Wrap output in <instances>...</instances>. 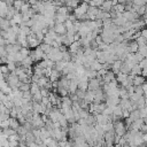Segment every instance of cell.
Instances as JSON below:
<instances>
[{
	"label": "cell",
	"instance_id": "cell-1",
	"mask_svg": "<svg viewBox=\"0 0 147 147\" xmlns=\"http://www.w3.org/2000/svg\"><path fill=\"white\" fill-rule=\"evenodd\" d=\"M6 82H7V84H8L13 90L20 88V86L22 85V82L18 79V77H17L14 72H11L10 75H7V76H6Z\"/></svg>",
	"mask_w": 147,
	"mask_h": 147
},
{
	"label": "cell",
	"instance_id": "cell-2",
	"mask_svg": "<svg viewBox=\"0 0 147 147\" xmlns=\"http://www.w3.org/2000/svg\"><path fill=\"white\" fill-rule=\"evenodd\" d=\"M114 123V131H115V133H116V136H118V137H124V134L127 132V127L125 126V124H124V122H122V121H115V122H113Z\"/></svg>",
	"mask_w": 147,
	"mask_h": 147
},
{
	"label": "cell",
	"instance_id": "cell-3",
	"mask_svg": "<svg viewBox=\"0 0 147 147\" xmlns=\"http://www.w3.org/2000/svg\"><path fill=\"white\" fill-rule=\"evenodd\" d=\"M88 7H90V5H88V3L84 2V1H83V2H80V3H79V6H78L77 8H75V9H74V15L76 16V18L78 20L80 16L85 15V14L87 13Z\"/></svg>",
	"mask_w": 147,
	"mask_h": 147
},
{
	"label": "cell",
	"instance_id": "cell-4",
	"mask_svg": "<svg viewBox=\"0 0 147 147\" xmlns=\"http://www.w3.org/2000/svg\"><path fill=\"white\" fill-rule=\"evenodd\" d=\"M31 125L33 129H40V127H44L45 126V123L41 118V115L40 114H34L32 115V121H31Z\"/></svg>",
	"mask_w": 147,
	"mask_h": 147
},
{
	"label": "cell",
	"instance_id": "cell-5",
	"mask_svg": "<svg viewBox=\"0 0 147 147\" xmlns=\"http://www.w3.org/2000/svg\"><path fill=\"white\" fill-rule=\"evenodd\" d=\"M26 39H28V42H29V47H32V48H37V47H39L40 44H41V42L37 39L36 34L32 33V32L26 37Z\"/></svg>",
	"mask_w": 147,
	"mask_h": 147
},
{
	"label": "cell",
	"instance_id": "cell-6",
	"mask_svg": "<svg viewBox=\"0 0 147 147\" xmlns=\"http://www.w3.org/2000/svg\"><path fill=\"white\" fill-rule=\"evenodd\" d=\"M101 87V80L98 78H92L88 80V90L90 91H96Z\"/></svg>",
	"mask_w": 147,
	"mask_h": 147
},
{
	"label": "cell",
	"instance_id": "cell-7",
	"mask_svg": "<svg viewBox=\"0 0 147 147\" xmlns=\"http://www.w3.org/2000/svg\"><path fill=\"white\" fill-rule=\"evenodd\" d=\"M53 30H54L55 33L59 34V36H64V34L67 33V28H65L64 23H55Z\"/></svg>",
	"mask_w": 147,
	"mask_h": 147
},
{
	"label": "cell",
	"instance_id": "cell-8",
	"mask_svg": "<svg viewBox=\"0 0 147 147\" xmlns=\"http://www.w3.org/2000/svg\"><path fill=\"white\" fill-rule=\"evenodd\" d=\"M98 13H99V8H98V7H92V6H90L86 14H87V16H88V20L95 21V20H96V16H98Z\"/></svg>",
	"mask_w": 147,
	"mask_h": 147
},
{
	"label": "cell",
	"instance_id": "cell-9",
	"mask_svg": "<svg viewBox=\"0 0 147 147\" xmlns=\"http://www.w3.org/2000/svg\"><path fill=\"white\" fill-rule=\"evenodd\" d=\"M93 92H94V102H95V103H101V102L105 100L103 90H102V88H99V90L93 91Z\"/></svg>",
	"mask_w": 147,
	"mask_h": 147
},
{
	"label": "cell",
	"instance_id": "cell-10",
	"mask_svg": "<svg viewBox=\"0 0 147 147\" xmlns=\"http://www.w3.org/2000/svg\"><path fill=\"white\" fill-rule=\"evenodd\" d=\"M80 48H83L80 41H74V42L68 47V51H69L71 54H76Z\"/></svg>",
	"mask_w": 147,
	"mask_h": 147
},
{
	"label": "cell",
	"instance_id": "cell-11",
	"mask_svg": "<svg viewBox=\"0 0 147 147\" xmlns=\"http://www.w3.org/2000/svg\"><path fill=\"white\" fill-rule=\"evenodd\" d=\"M138 51H139V46H138L137 41H136V40H131V41H129V44H127V52H129V53H133V54H136Z\"/></svg>",
	"mask_w": 147,
	"mask_h": 147
},
{
	"label": "cell",
	"instance_id": "cell-12",
	"mask_svg": "<svg viewBox=\"0 0 147 147\" xmlns=\"http://www.w3.org/2000/svg\"><path fill=\"white\" fill-rule=\"evenodd\" d=\"M116 79V76H115V74L111 71V70H109L103 77H102V82L105 83V84H109L110 82H113V80H115Z\"/></svg>",
	"mask_w": 147,
	"mask_h": 147
},
{
	"label": "cell",
	"instance_id": "cell-13",
	"mask_svg": "<svg viewBox=\"0 0 147 147\" xmlns=\"http://www.w3.org/2000/svg\"><path fill=\"white\" fill-rule=\"evenodd\" d=\"M42 142H44V145H45L46 147H59V141H57L56 139L52 138V137L46 138Z\"/></svg>",
	"mask_w": 147,
	"mask_h": 147
},
{
	"label": "cell",
	"instance_id": "cell-14",
	"mask_svg": "<svg viewBox=\"0 0 147 147\" xmlns=\"http://www.w3.org/2000/svg\"><path fill=\"white\" fill-rule=\"evenodd\" d=\"M62 77V75H61V72L60 71H57L55 68H53L52 69V72H51V76H49V82H57L60 78Z\"/></svg>",
	"mask_w": 147,
	"mask_h": 147
},
{
	"label": "cell",
	"instance_id": "cell-15",
	"mask_svg": "<svg viewBox=\"0 0 147 147\" xmlns=\"http://www.w3.org/2000/svg\"><path fill=\"white\" fill-rule=\"evenodd\" d=\"M144 83H146V77H144L142 75L134 76V78H133V86H142Z\"/></svg>",
	"mask_w": 147,
	"mask_h": 147
},
{
	"label": "cell",
	"instance_id": "cell-16",
	"mask_svg": "<svg viewBox=\"0 0 147 147\" xmlns=\"http://www.w3.org/2000/svg\"><path fill=\"white\" fill-rule=\"evenodd\" d=\"M122 64H123V62H122L121 60H116V61H114L113 64H111V71H113L114 74H118V72L121 71V67H122Z\"/></svg>",
	"mask_w": 147,
	"mask_h": 147
},
{
	"label": "cell",
	"instance_id": "cell-17",
	"mask_svg": "<svg viewBox=\"0 0 147 147\" xmlns=\"http://www.w3.org/2000/svg\"><path fill=\"white\" fill-rule=\"evenodd\" d=\"M77 90H78V79H72V80H70L69 87H68L69 93H76Z\"/></svg>",
	"mask_w": 147,
	"mask_h": 147
},
{
	"label": "cell",
	"instance_id": "cell-18",
	"mask_svg": "<svg viewBox=\"0 0 147 147\" xmlns=\"http://www.w3.org/2000/svg\"><path fill=\"white\" fill-rule=\"evenodd\" d=\"M83 100H85L88 105L90 103H92V102H94V92L93 91H90V90H87L86 91V93H85V96H84V99Z\"/></svg>",
	"mask_w": 147,
	"mask_h": 147
},
{
	"label": "cell",
	"instance_id": "cell-19",
	"mask_svg": "<svg viewBox=\"0 0 147 147\" xmlns=\"http://www.w3.org/2000/svg\"><path fill=\"white\" fill-rule=\"evenodd\" d=\"M9 127L15 130L17 132L18 127H20V122L17 118H14V117H9Z\"/></svg>",
	"mask_w": 147,
	"mask_h": 147
},
{
	"label": "cell",
	"instance_id": "cell-20",
	"mask_svg": "<svg viewBox=\"0 0 147 147\" xmlns=\"http://www.w3.org/2000/svg\"><path fill=\"white\" fill-rule=\"evenodd\" d=\"M100 9H102L103 11H108V13H110V11L113 10V3H111V0H106V1L101 5Z\"/></svg>",
	"mask_w": 147,
	"mask_h": 147
},
{
	"label": "cell",
	"instance_id": "cell-21",
	"mask_svg": "<svg viewBox=\"0 0 147 147\" xmlns=\"http://www.w3.org/2000/svg\"><path fill=\"white\" fill-rule=\"evenodd\" d=\"M32 63H33V60L30 57V56H26L24 57V60L21 62V65L23 68H31L32 67Z\"/></svg>",
	"mask_w": 147,
	"mask_h": 147
},
{
	"label": "cell",
	"instance_id": "cell-22",
	"mask_svg": "<svg viewBox=\"0 0 147 147\" xmlns=\"http://www.w3.org/2000/svg\"><path fill=\"white\" fill-rule=\"evenodd\" d=\"M141 72H142V69H141V67H140L139 63H138V64H134V65L132 67L130 75H132V76H138V75H141Z\"/></svg>",
	"mask_w": 147,
	"mask_h": 147
},
{
	"label": "cell",
	"instance_id": "cell-23",
	"mask_svg": "<svg viewBox=\"0 0 147 147\" xmlns=\"http://www.w3.org/2000/svg\"><path fill=\"white\" fill-rule=\"evenodd\" d=\"M90 69L91 70H94V71H99L100 69H102V63H100L98 60H94L93 62H91Z\"/></svg>",
	"mask_w": 147,
	"mask_h": 147
},
{
	"label": "cell",
	"instance_id": "cell-24",
	"mask_svg": "<svg viewBox=\"0 0 147 147\" xmlns=\"http://www.w3.org/2000/svg\"><path fill=\"white\" fill-rule=\"evenodd\" d=\"M127 76H129V75H126V74L119 71L118 74H116V80H117V83H119V84L124 83V82L127 79Z\"/></svg>",
	"mask_w": 147,
	"mask_h": 147
},
{
	"label": "cell",
	"instance_id": "cell-25",
	"mask_svg": "<svg viewBox=\"0 0 147 147\" xmlns=\"http://www.w3.org/2000/svg\"><path fill=\"white\" fill-rule=\"evenodd\" d=\"M118 93H119V99H130L129 96V93H127V90L125 87H119L118 88Z\"/></svg>",
	"mask_w": 147,
	"mask_h": 147
},
{
	"label": "cell",
	"instance_id": "cell-26",
	"mask_svg": "<svg viewBox=\"0 0 147 147\" xmlns=\"http://www.w3.org/2000/svg\"><path fill=\"white\" fill-rule=\"evenodd\" d=\"M113 10H114L116 14H123V13L125 11V5L118 3V5H116L115 7H113Z\"/></svg>",
	"mask_w": 147,
	"mask_h": 147
},
{
	"label": "cell",
	"instance_id": "cell-27",
	"mask_svg": "<svg viewBox=\"0 0 147 147\" xmlns=\"http://www.w3.org/2000/svg\"><path fill=\"white\" fill-rule=\"evenodd\" d=\"M65 65H67V62L65 61H59V62H55V69L57 70V71H60V72H62L63 71V69L65 68Z\"/></svg>",
	"mask_w": 147,
	"mask_h": 147
},
{
	"label": "cell",
	"instance_id": "cell-28",
	"mask_svg": "<svg viewBox=\"0 0 147 147\" xmlns=\"http://www.w3.org/2000/svg\"><path fill=\"white\" fill-rule=\"evenodd\" d=\"M24 2H25V0H14L13 7L15 8L16 11H20L21 13V8H22V6H23Z\"/></svg>",
	"mask_w": 147,
	"mask_h": 147
},
{
	"label": "cell",
	"instance_id": "cell-29",
	"mask_svg": "<svg viewBox=\"0 0 147 147\" xmlns=\"http://www.w3.org/2000/svg\"><path fill=\"white\" fill-rule=\"evenodd\" d=\"M54 20H55V23H64L68 20V16H64L61 14H55Z\"/></svg>",
	"mask_w": 147,
	"mask_h": 147
},
{
	"label": "cell",
	"instance_id": "cell-30",
	"mask_svg": "<svg viewBox=\"0 0 147 147\" xmlns=\"http://www.w3.org/2000/svg\"><path fill=\"white\" fill-rule=\"evenodd\" d=\"M30 92H31L32 95L36 94V93H38V92H40L39 85H38L37 83H31V84H30Z\"/></svg>",
	"mask_w": 147,
	"mask_h": 147
},
{
	"label": "cell",
	"instance_id": "cell-31",
	"mask_svg": "<svg viewBox=\"0 0 147 147\" xmlns=\"http://www.w3.org/2000/svg\"><path fill=\"white\" fill-rule=\"evenodd\" d=\"M8 145H9L8 137H6L5 134H1L0 136V147H8Z\"/></svg>",
	"mask_w": 147,
	"mask_h": 147
},
{
	"label": "cell",
	"instance_id": "cell-32",
	"mask_svg": "<svg viewBox=\"0 0 147 147\" xmlns=\"http://www.w3.org/2000/svg\"><path fill=\"white\" fill-rule=\"evenodd\" d=\"M32 69H33V74L38 75L39 77H42V76H44V69H42V68H40L38 64H36Z\"/></svg>",
	"mask_w": 147,
	"mask_h": 147
},
{
	"label": "cell",
	"instance_id": "cell-33",
	"mask_svg": "<svg viewBox=\"0 0 147 147\" xmlns=\"http://www.w3.org/2000/svg\"><path fill=\"white\" fill-rule=\"evenodd\" d=\"M30 9H31V5H30L28 1H25V2L23 3L22 8H21V14H26Z\"/></svg>",
	"mask_w": 147,
	"mask_h": 147
},
{
	"label": "cell",
	"instance_id": "cell-34",
	"mask_svg": "<svg viewBox=\"0 0 147 147\" xmlns=\"http://www.w3.org/2000/svg\"><path fill=\"white\" fill-rule=\"evenodd\" d=\"M39 47L42 49V52H44L45 54H48V53L51 52V49H52V46H51V45H47V44H45V42H41Z\"/></svg>",
	"mask_w": 147,
	"mask_h": 147
},
{
	"label": "cell",
	"instance_id": "cell-35",
	"mask_svg": "<svg viewBox=\"0 0 147 147\" xmlns=\"http://www.w3.org/2000/svg\"><path fill=\"white\" fill-rule=\"evenodd\" d=\"M15 133H17L15 130H13V129H10V127H8V129H3V131H2V134H5L6 137H10L11 134H15Z\"/></svg>",
	"mask_w": 147,
	"mask_h": 147
},
{
	"label": "cell",
	"instance_id": "cell-36",
	"mask_svg": "<svg viewBox=\"0 0 147 147\" xmlns=\"http://www.w3.org/2000/svg\"><path fill=\"white\" fill-rule=\"evenodd\" d=\"M30 49H29V47H21V49H20V53L24 56V57H26V56H29L30 55Z\"/></svg>",
	"mask_w": 147,
	"mask_h": 147
},
{
	"label": "cell",
	"instance_id": "cell-37",
	"mask_svg": "<svg viewBox=\"0 0 147 147\" xmlns=\"http://www.w3.org/2000/svg\"><path fill=\"white\" fill-rule=\"evenodd\" d=\"M41 100H42V95H41V93H40V92H38V93H36V94H33V95H32V101L41 102Z\"/></svg>",
	"mask_w": 147,
	"mask_h": 147
},
{
	"label": "cell",
	"instance_id": "cell-38",
	"mask_svg": "<svg viewBox=\"0 0 147 147\" xmlns=\"http://www.w3.org/2000/svg\"><path fill=\"white\" fill-rule=\"evenodd\" d=\"M0 113L1 114H7V115H9L10 114V109H8L3 103H0ZM10 116V115H9Z\"/></svg>",
	"mask_w": 147,
	"mask_h": 147
},
{
	"label": "cell",
	"instance_id": "cell-39",
	"mask_svg": "<svg viewBox=\"0 0 147 147\" xmlns=\"http://www.w3.org/2000/svg\"><path fill=\"white\" fill-rule=\"evenodd\" d=\"M7 67H8L9 72H15V70H16V68H17L15 62H8V63H7Z\"/></svg>",
	"mask_w": 147,
	"mask_h": 147
},
{
	"label": "cell",
	"instance_id": "cell-40",
	"mask_svg": "<svg viewBox=\"0 0 147 147\" xmlns=\"http://www.w3.org/2000/svg\"><path fill=\"white\" fill-rule=\"evenodd\" d=\"M0 72L1 74H3L5 75V77L9 74V70H8V67H7V64H1V68H0Z\"/></svg>",
	"mask_w": 147,
	"mask_h": 147
},
{
	"label": "cell",
	"instance_id": "cell-41",
	"mask_svg": "<svg viewBox=\"0 0 147 147\" xmlns=\"http://www.w3.org/2000/svg\"><path fill=\"white\" fill-rule=\"evenodd\" d=\"M20 90H21L22 92L30 91V84H28V83H22V85L20 86Z\"/></svg>",
	"mask_w": 147,
	"mask_h": 147
},
{
	"label": "cell",
	"instance_id": "cell-42",
	"mask_svg": "<svg viewBox=\"0 0 147 147\" xmlns=\"http://www.w3.org/2000/svg\"><path fill=\"white\" fill-rule=\"evenodd\" d=\"M134 93H136V94H138L139 96H142V95H144L142 87H141V86H134Z\"/></svg>",
	"mask_w": 147,
	"mask_h": 147
},
{
	"label": "cell",
	"instance_id": "cell-43",
	"mask_svg": "<svg viewBox=\"0 0 147 147\" xmlns=\"http://www.w3.org/2000/svg\"><path fill=\"white\" fill-rule=\"evenodd\" d=\"M64 25H65V28H67V30H70V29H74V22H72V21H70V20H67V21L64 22Z\"/></svg>",
	"mask_w": 147,
	"mask_h": 147
},
{
	"label": "cell",
	"instance_id": "cell-44",
	"mask_svg": "<svg viewBox=\"0 0 147 147\" xmlns=\"http://www.w3.org/2000/svg\"><path fill=\"white\" fill-rule=\"evenodd\" d=\"M85 91H82V90H77L76 91V94H77V96L79 98V100H83L84 99V96H85Z\"/></svg>",
	"mask_w": 147,
	"mask_h": 147
},
{
	"label": "cell",
	"instance_id": "cell-45",
	"mask_svg": "<svg viewBox=\"0 0 147 147\" xmlns=\"http://www.w3.org/2000/svg\"><path fill=\"white\" fill-rule=\"evenodd\" d=\"M0 127H1V129H8V127H9V118L6 119V121H2V122L0 123Z\"/></svg>",
	"mask_w": 147,
	"mask_h": 147
},
{
	"label": "cell",
	"instance_id": "cell-46",
	"mask_svg": "<svg viewBox=\"0 0 147 147\" xmlns=\"http://www.w3.org/2000/svg\"><path fill=\"white\" fill-rule=\"evenodd\" d=\"M8 53L6 51V46H0V57H3V56H7Z\"/></svg>",
	"mask_w": 147,
	"mask_h": 147
},
{
	"label": "cell",
	"instance_id": "cell-47",
	"mask_svg": "<svg viewBox=\"0 0 147 147\" xmlns=\"http://www.w3.org/2000/svg\"><path fill=\"white\" fill-rule=\"evenodd\" d=\"M39 76L38 75H36V74H33L31 77H30V79H31V83H38V80H39Z\"/></svg>",
	"mask_w": 147,
	"mask_h": 147
},
{
	"label": "cell",
	"instance_id": "cell-48",
	"mask_svg": "<svg viewBox=\"0 0 147 147\" xmlns=\"http://www.w3.org/2000/svg\"><path fill=\"white\" fill-rule=\"evenodd\" d=\"M140 34L142 38H145V40L147 41V28H144L141 31H140Z\"/></svg>",
	"mask_w": 147,
	"mask_h": 147
},
{
	"label": "cell",
	"instance_id": "cell-49",
	"mask_svg": "<svg viewBox=\"0 0 147 147\" xmlns=\"http://www.w3.org/2000/svg\"><path fill=\"white\" fill-rule=\"evenodd\" d=\"M10 116L9 115H7V114H1L0 113V123L2 122V121H6V119H8Z\"/></svg>",
	"mask_w": 147,
	"mask_h": 147
},
{
	"label": "cell",
	"instance_id": "cell-50",
	"mask_svg": "<svg viewBox=\"0 0 147 147\" xmlns=\"http://www.w3.org/2000/svg\"><path fill=\"white\" fill-rule=\"evenodd\" d=\"M20 146V141H9L8 147H18Z\"/></svg>",
	"mask_w": 147,
	"mask_h": 147
},
{
	"label": "cell",
	"instance_id": "cell-51",
	"mask_svg": "<svg viewBox=\"0 0 147 147\" xmlns=\"http://www.w3.org/2000/svg\"><path fill=\"white\" fill-rule=\"evenodd\" d=\"M127 117H130V111L129 110H123V116H122V118H127Z\"/></svg>",
	"mask_w": 147,
	"mask_h": 147
},
{
	"label": "cell",
	"instance_id": "cell-52",
	"mask_svg": "<svg viewBox=\"0 0 147 147\" xmlns=\"http://www.w3.org/2000/svg\"><path fill=\"white\" fill-rule=\"evenodd\" d=\"M94 40H95V42L99 45V44H101V42H102V37L99 34L98 37H95V39H94Z\"/></svg>",
	"mask_w": 147,
	"mask_h": 147
},
{
	"label": "cell",
	"instance_id": "cell-53",
	"mask_svg": "<svg viewBox=\"0 0 147 147\" xmlns=\"http://www.w3.org/2000/svg\"><path fill=\"white\" fill-rule=\"evenodd\" d=\"M28 147H40V146L33 141V142H30V144H28Z\"/></svg>",
	"mask_w": 147,
	"mask_h": 147
},
{
	"label": "cell",
	"instance_id": "cell-54",
	"mask_svg": "<svg viewBox=\"0 0 147 147\" xmlns=\"http://www.w3.org/2000/svg\"><path fill=\"white\" fill-rule=\"evenodd\" d=\"M38 1H39V0H28V2L31 5V7H32V6H34V5H36Z\"/></svg>",
	"mask_w": 147,
	"mask_h": 147
},
{
	"label": "cell",
	"instance_id": "cell-55",
	"mask_svg": "<svg viewBox=\"0 0 147 147\" xmlns=\"http://www.w3.org/2000/svg\"><path fill=\"white\" fill-rule=\"evenodd\" d=\"M111 3H113V7H115L116 5H118V0H111Z\"/></svg>",
	"mask_w": 147,
	"mask_h": 147
},
{
	"label": "cell",
	"instance_id": "cell-56",
	"mask_svg": "<svg viewBox=\"0 0 147 147\" xmlns=\"http://www.w3.org/2000/svg\"><path fill=\"white\" fill-rule=\"evenodd\" d=\"M142 138H144V142H145V144H147V133H144Z\"/></svg>",
	"mask_w": 147,
	"mask_h": 147
},
{
	"label": "cell",
	"instance_id": "cell-57",
	"mask_svg": "<svg viewBox=\"0 0 147 147\" xmlns=\"http://www.w3.org/2000/svg\"><path fill=\"white\" fill-rule=\"evenodd\" d=\"M18 147H28V145H25V144H20Z\"/></svg>",
	"mask_w": 147,
	"mask_h": 147
},
{
	"label": "cell",
	"instance_id": "cell-58",
	"mask_svg": "<svg viewBox=\"0 0 147 147\" xmlns=\"http://www.w3.org/2000/svg\"><path fill=\"white\" fill-rule=\"evenodd\" d=\"M0 1H5V2H6V1H7V0H0Z\"/></svg>",
	"mask_w": 147,
	"mask_h": 147
},
{
	"label": "cell",
	"instance_id": "cell-59",
	"mask_svg": "<svg viewBox=\"0 0 147 147\" xmlns=\"http://www.w3.org/2000/svg\"><path fill=\"white\" fill-rule=\"evenodd\" d=\"M0 68H1V63H0Z\"/></svg>",
	"mask_w": 147,
	"mask_h": 147
}]
</instances>
